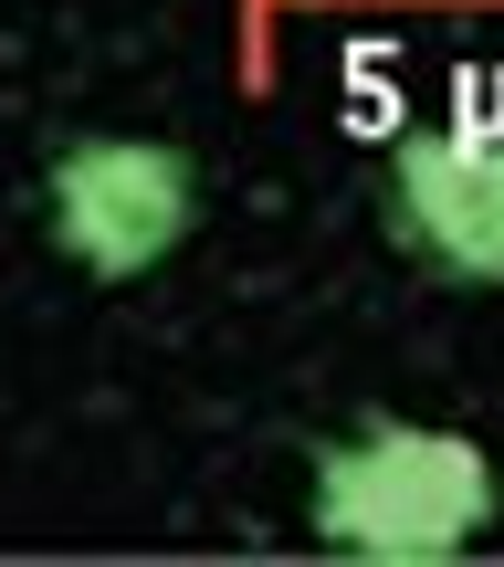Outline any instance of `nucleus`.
I'll list each match as a JSON object with an SVG mask.
<instances>
[{"label":"nucleus","mask_w":504,"mask_h":567,"mask_svg":"<svg viewBox=\"0 0 504 567\" xmlns=\"http://www.w3.org/2000/svg\"><path fill=\"white\" fill-rule=\"evenodd\" d=\"M305 526L337 557L379 567H442L494 526V463L473 431L442 421H368L305 484Z\"/></svg>","instance_id":"obj_1"},{"label":"nucleus","mask_w":504,"mask_h":567,"mask_svg":"<svg viewBox=\"0 0 504 567\" xmlns=\"http://www.w3.org/2000/svg\"><path fill=\"white\" fill-rule=\"evenodd\" d=\"M42 231L84 284H147L200 231V158L168 137H74L42 168Z\"/></svg>","instance_id":"obj_2"},{"label":"nucleus","mask_w":504,"mask_h":567,"mask_svg":"<svg viewBox=\"0 0 504 567\" xmlns=\"http://www.w3.org/2000/svg\"><path fill=\"white\" fill-rule=\"evenodd\" d=\"M389 243L442 284H504V137L484 126H400L379 158Z\"/></svg>","instance_id":"obj_3"}]
</instances>
